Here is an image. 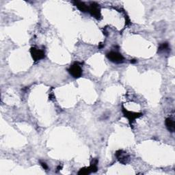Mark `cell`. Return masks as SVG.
<instances>
[{
	"mask_svg": "<svg viewBox=\"0 0 175 175\" xmlns=\"http://www.w3.org/2000/svg\"><path fill=\"white\" fill-rule=\"evenodd\" d=\"M107 58L114 63L120 64L124 62V57L122 54L116 52H110L107 53Z\"/></svg>",
	"mask_w": 175,
	"mask_h": 175,
	"instance_id": "cell-1",
	"label": "cell"
},
{
	"mask_svg": "<svg viewBox=\"0 0 175 175\" xmlns=\"http://www.w3.org/2000/svg\"><path fill=\"white\" fill-rule=\"evenodd\" d=\"M68 71L74 78H80L82 75V69L78 63H75L70 66Z\"/></svg>",
	"mask_w": 175,
	"mask_h": 175,
	"instance_id": "cell-2",
	"label": "cell"
},
{
	"mask_svg": "<svg viewBox=\"0 0 175 175\" xmlns=\"http://www.w3.org/2000/svg\"><path fill=\"white\" fill-rule=\"evenodd\" d=\"M122 111H123L124 116H125L126 118H127V119L129 120L131 126L132 125V123L134 122L136 118H138L142 116V113H137V112L128 111V110L126 109L125 108H124V107H123Z\"/></svg>",
	"mask_w": 175,
	"mask_h": 175,
	"instance_id": "cell-3",
	"label": "cell"
},
{
	"mask_svg": "<svg viewBox=\"0 0 175 175\" xmlns=\"http://www.w3.org/2000/svg\"><path fill=\"white\" fill-rule=\"evenodd\" d=\"M88 12L91 14V15L94 16L96 19H100L101 15V9L97 3L92 2L90 3Z\"/></svg>",
	"mask_w": 175,
	"mask_h": 175,
	"instance_id": "cell-4",
	"label": "cell"
},
{
	"mask_svg": "<svg viewBox=\"0 0 175 175\" xmlns=\"http://www.w3.org/2000/svg\"><path fill=\"white\" fill-rule=\"evenodd\" d=\"M30 53L33 58V60L35 62H37L40 60H42V59L45 58V53L43 50L39 49L35 47L31 48Z\"/></svg>",
	"mask_w": 175,
	"mask_h": 175,
	"instance_id": "cell-5",
	"label": "cell"
},
{
	"mask_svg": "<svg viewBox=\"0 0 175 175\" xmlns=\"http://www.w3.org/2000/svg\"><path fill=\"white\" fill-rule=\"evenodd\" d=\"M116 156L117 157L119 162L121 163H123V164H126L129 160V156L127 155L125 153H124L123 151H118L116 153Z\"/></svg>",
	"mask_w": 175,
	"mask_h": 175,
	"instance_id": "cell-6",
	"label": "cell"
},
{
	"mask_svg": "<svg viewBox=\"0 0 175 175\" xmlns=\"http://www.w3.org/2000/svg\"><path fill=\"white\" fill-rule=\"evenodd\" d=\"M73 3H74V4L76 5V6H77V8L79 10L81 11V12H88L89 8L88 5H86L85 4H84V2H80V1H75V2H73Z\"/></svg>",
	"mask_w": 175,
	"mask_h": 175,
	"instance_id": "cell-7",
	"label": "cell"
},
{
	"mask_svg": "<svg viewBox=\"0 0 175 175\" xmlns=\"http://www.w3.org/2000/svg\"><path fill=\"white\" fill-rule=\"evenodd\" d=\"M165 124L166 127H167L168 130L169 131H170L172 133L174 132L175 131V125H174V120L170 118H168L166 119Z\"/></svg>",
	"mask_w": 175,
	"mask_h": 175,
	"instance_id": "cell-8",
	"label": "cell"
},
{
	"mask_svg": "<svg viewBox=\"0 0 175 175\" xmlns=\"http://www.w3.org/2000/svg\"><path fill=\"white\" fill-rule=\"evenodd\" d=\"M90 173H92L91 170H90V168H83L80 169V170L78 172V174H81V175H86V174H89Z\"/></svg>",
	"mask_w": 175,
	"mask_h": 175,
	"instance_id": "cell-9",
	"label": "cell"
},
{
	"mask_svg": "<svg viewBox=\"0 0 175 175\" xmlns=\"http://www.w3.org/2000/svg\"><path fill=\"white\" fill-rule=\"evenodd\" d=\"M169 49V45L167 43H162L160 45L158 48V52H164V51L168 50Z\"/></svg>",
	"mask_w": 175,
	"mask_h": 175,
	"instance_id": "cell-10",
	"label": "cell"
},
{
	"mask_svg": "<svg viewBox=\"0 0 175 175\" xmlns=\"http://www.w3.org/2000/svg\"><path fill=\"white\" fill-rule=\"evenodd\" d=\"M41 164L42 166V167H43L45 169V170H47V169H48V166L46 164V163L41 162Z\"/></svg>",
	"mask_w": 175,
	"mask_h": 175,
	"instance_id": "cell-11",
	"label": "cell"
},
{
	"mask_svg": "<svg viewBox=\"0 0 175 175\" xmlns=\"http://www.w3.org/2000/svg\"><path fill=\"white\" fill-rule=\"evenodd\" d=\"M136 60H131V63H132V64H135V63H136Z\"/></svg>",
	"mask_w": 175,
	"mask_h": 175,
	"instance_id": "cell-12",
	"label": "cell"
}]
</instances>
